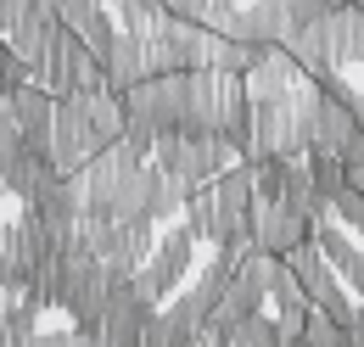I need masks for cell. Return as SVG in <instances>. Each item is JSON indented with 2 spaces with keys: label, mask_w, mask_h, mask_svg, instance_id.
<instances>
[{
  "label": "cell",
  "mask_w": 364,
  "mask_h": 347,
  "mask_svg": "<svg viewBox=\"0 0 364 347\" xmlns=\"http://www.w3.org/2000/svg\"><path fill=\"white\" fill-rule=\"evenodd\" d=\"M348 347H364V325H359V331H353V342H348Z\"/></svg>",
  "instance_id": "4dcf8cb0"
},
{
  "label": "cell",
  "mask_w": 364,
  "mask_h": 347,
  "mask_svg": "<svg viewBox=\"0 0 364 347\" xmlns=\"http://www.w3.org/2000/svg\"><path fill=\"white\" fill-rule=\"evenodd\" d=\"M151 163L168 174L174 185H185V196H191V191L213 185L225 169H235L241 157L230 151L219 134H196V140H185V134H163V140H157V151H151Z\"/></svg>",
  "instance_id": "6da1fadb"
},
{
  "label": "cell",
  "mask_w": 364,
  "mask_h": 347,
  "mask_svg": "<svg viewBox=\"0 0 364 347\" xmlns=\"http://www.w3.org/2000/svg\"><path fill=\"white\" fill-rule=\"evenodd\" d=\"M303 163H309V179H314L319 202H331V208H336V196H342V191L353 185V174H348V163H342V157H331V151H309Z\"/></svg>",
  "instance_id": "5bb4252c"
},
{
  "label": "cell",
  "mask_w": 364,
  "mask_h": 347,
  "mask_svg": "<svg viewBox=\"0 0 364 347\" xmlns=\"http://www.w3.org/2000/svg\"><path fill=\"white\" fill-rule=\"evenodd\" d=\"M17 151H23V134H17V118H11V107L0 101V169H6Z\"/></svg>",
  "instance_id": "cb8c5ba5"
},
{
  "label": "cell",
  "mask_w": 364,
  "mask_h": 347,
  "mask_svg": "<svg viewBox=\"0 0 364 347\" xmlns=\"http://www.w3.org/2000/svg\"><path fill=\"white\" fill-rule=\"evenodd\" d=\"M314 247L325 252V263H331V269H342V263L359 252V241H353V235H348V224H336V218L314 230Z\"/></svg>",
  "instance_id": "d6986e66"
},
{
  "label": "cell",
  "mask_w": 364,
  "mask_h": 347,
  "mask_svg": "<svg viewBox=\"0 0 364 347\" xmlns=\"http://www.w3.org/2000/svg\"><path fill=\"white\" fill-rule=\"evenodd\" d=\"M353 28H359V11H331L325 17V45H331V62L336 68L353 62Z\"/></svg>",
  "instance_id": "ac0fdd59"
},
{
  "label": "cell",
  "mask_w": 364,
  "mask_h": 347,
  "mask_svg": "<svg viewBox=\"0 0 364 347\" xmlns=\"http://www.w3.org/2000/svg\"><path fill=\"white\" fill-rule=\"evenodd\" d=\"M174 23H202L208 28V0H163Z\"/></svg>",
  "instance_id": "d4e9b609"
},
{
  "label": "cell",
  "mask_w": 364,
  "mask_h": 347,
  "mask_svg": "<svg viewBox=\"0 0 364 347\" xmlns=\"http://www.w3.org/2000/svg\"><path fill=\"white\" fill-rule=\"evenodd\" d=\"M353 62L364 68V11H359V28H353Z\"/></svg>",
  "instance_id": "f1b7e54d"
},
{
  "label": "cell",
  "mask_w": 364,
  "mask_h": 347,
  "mask_svg": "<svg viewBox=\"0 0 364 347\" xmlns=\"http://www.w3.org/2000/svg\"><path fill=\"white\" fill-rule=\"evenodd\" d=\"M230 347H286V331H280V319H269V314H252L230 336Z\"/></svg>",
  "instance_id": "ffe728a7"
},
{
  "label": "cell",
  "mask_w": 364,
  "mask_h": 347,
  "mask_svg": "<svg viewBox=\"0 0 364 347\" xmlns=\"http://www.w3.org/2000/svg\"><path fill=\"white\" fill-rule=\"evenodd\" d=\"M95 11H107V0H62V6H56V23L79 34V28H85V23L95 17Z\"/></svg>",
  "instance_id": "603a6c76"
},
{
  "label": "cell",
  "mask_w": 364,
  "mask_h": 347,
  "mask_svg": "<svg viewBox=\"0 0 364 347\" xmlns=\"http://www.w3.org/2000/svg\"><path fill=\"white\" fill-rule=\"evenodd\" d=\"M157 319V303L140 292L135 280H118L112 297H107V319H101V342L107 347H140L146 342V325Z\"/></svg>",
  "instance_id": "277c9868"
},
{
  "label": "cell",
  "mask_w": 364,
  "mask_h": 347,
  "mask_svg": "<svg viewBox=\"0 0 364 347\" xmlns=\"http://www.w3.org/2000/svg\"><path fill=\"white\" fill-rule=\"evenodd\" d=\"M359 129H364V107H359Z\"/></svg>",
  "instance_id": "d6a6232c"
},
{
  "label": "cell",
  "mask_w": 364,
  "mask_h": 347,
  "mask_svg": "<svg viewBox=\"0 0 364 347\" xmlns=\"http://www.w3.org/2000/svg\"><path fill=\"white\" fill-rule=\"evenodd\" d=\"M213 196H219V213L225 218H252L258 213V174L252 163H235L213 179Z\"/></svg>",
  "instance_id": "8fae6325"
},
{
  "label": "cell",
  "mask_w": 364,
  "mask_h": 347,
  "mask_svg": "<svg viewBox=\"0 0 364 347\" xmlns=\"http://www.w3.org/2000/svg\"><path fill=\"white\" fill-rule=\"evenodd\" d=\"M364 0H331V11H359Z\"/></svg>",
  "instance_id": "f546056e"
},
{
  "label": "cell",
  "mask_w": 364,
  "mask_h": 347,
  "mask_svg": "<svg viewBox=\"0 0 364 347\" xmlns=\"http://www.w3.org/2000/svg\"><path fill=\"white\" fill-rule=\"evenodd\" d=\"M6 40H11V50L40 73V68H46V56H50V40H56V17H50V11H34V17H23Z\"/></svg>",
  "instance_id": "4fadbf2b"
},
{
  "label": "cell",
  "mask_w": 364,
  "mask_h": 347,
  "mask_svg": "<svg viewBox=\"0 0 364 347\" xmlns=\"http://www.w3.org/2000/svg\"><path fill=\"white\" fill-rule=\"evenodd\" d=\"M219 224H225V213H219L213 185H202V191L185 196V230H191L196 241H219Z\"/></svg>",
  "instance_id": "9a60e30c"
},
{
  "label": "cell",
  "mask_w": 364,
  "mask_h": 347,
  "mask_svg": "<svg viewBox=\"0 0 364 347\" xmlns=\"http://www.w3.org/2000/svg\"><path fill=\"white\" fill-rule=\"evenodd\" d=\"M252 241H258V252H269V258H291L297 247L314 241V224L303 213H291V208H280V202H258V230H252Z\"/></svg>",
  "instance_id": "52a82bcc"
},
{
  "label": "cell",
  "mask_w": 364,
  "mask_h": 347,
  "mask_svg": "<svg viewBox=\"0 0 364 347\" xmlns=\"http://www.w3.org/2000/svg\"><path fill=\"white\" fill-rule=\"evenodd\" d=\"M101 157V140L90 129V101L85 95H68L56 101V129H50V163L62 174H85Z\"/></svg>",
  "instance_id": "7a4b0ae2"
},
{
  "label": "cell",
  "mask_w": 364,
  "mask_h": 347,
  "mask_svg": "<svg viewBox=\"0 0 364 347\" xmlns=\"http://www.w3.org/2000/svg\"><path fill=\"white\" fill-rule=\"evenodd\" d=\"M303 342L309 347H348L353 342V331H342V325H336V319H325V314H309V325H303Z\"/></svg>",
  "instance_id": "44dd1931"
},
{
  "label": "cell",
  "mask_w": 364,
  "mask_h": 347,
  "mask_svg": "<svg viewBox=\"0 0 364 347\" xmlns=\"http://www.w3.org/2000/svg\"><path fill=\"white\" fill-rule=\"evenodd\" d=\"M336 224H348L353 235H364V185H359V179L336 196Z\"/></svg>",
  "instance_id": "7402d4cb"
},
{
  "label": "cell",
  "mask_w": 364,
  "mask_h": 347,
  "mask_svg": "<svg viewBox=\"0 0 364 347\" xmlns=\"http://www.w3.org/2000/svg\"><path fill=\"white\" fill-rule=\"evenodd\" d=\"M359 11H364V6H359Z\"/></svg>",
  "instance_id": "836d02e7"
},
{
  "label": "cell",
  "mask_w": 364,
  "mask_h": 347,
  "mask_svg": "<svg viewBox=\"0 0 364 347\" xmlns=\"http://www.w3.org/2000/svg\"><path fill=\"white\" fill-rule=\"evenodd\" d=\"M342 163H348V174H353V179L364 185V129L353 134V140H348V151H342Z\"/></svg>",
  "instance_id": "4316f807"
},
{
  "label": "cell",
  "mask_w": 364,
  "mask_h": 347,
  "mask_svg": "<svg viewBox=\"0 0 364 347\" xmlns=\"http://www.w3.org/2000/svg\"><path fill=\"white\" fill-rule=\"evenodd\" d=\"M56 179H62V169H56L50 157L17 151V157H11L6 169H0V191H6V196H17V202L28 208V202H40V196H46V191L56 185Z\"/></svg>",
  "instance_id": "ba28073f"
},
{
  "label": "cell",
  "mask_w": 364,
  "mask_h": 347,
  "mask_svg": "<svg viewBox=\"0 0 364 347\" xmlns=\"http://www.w3.org/2000/svg\"><path fill=\"white\" fill-rule=\"evenodd\" d=\"M353 134H359V107H342V101H325V95H319V112H314V151L342 157Z\"/></svg>",
  "instance_id": "30bf717a"
},
{
  "label": "cell",
  "mask_w": 364,
  "mask_h": 347,
  "mask_svg": "<svg viewBox=\"0 0 364 347\" xmlns=\"http://www.w3.org/2000/svg\"><path fill=\"white\" fill-rule=\"evenodd\" d=\"M6 297H11V292H0V314H6Z\"/></svg>",
  "instance_id": "1f68e13d"
},
{
  "label": "cell",
  "mask_w": 364,
  "mask_h": 347,
  "mask_svg": "<svg viewBox=\"0 0 364 347\" xmlns=\"http://www.w3.org/2000/svg\"><path fill=\"white\" fill-rule=\"evenodd\" d=\"M151 73H146V34H135V28H124L118 34V45H112V56H107V95H129L135 85H146Z\"/></svg>",
  "instance_id": "9c48e42d"
},
{
  "label": "cell",
  "mask_w": 364,
  "mask_h": 347,
  "mask_svg": "<svg viewBox=\"0 0 364 347\" xmlns=\"http://www.w3.org/2000/svg\"><path fill=\"white\" fill-rule=\"evenodd\" d=\"M112 17H118V28L151 34V28L168 17V6H163V0H112Z\"/></svg>",
  "instance_id": "e0dca14e"
},
{
  "label": "cell",
  "mask_w": 364,
  "mask_h": 347,
  "mask_svg": "<svg viewBox=\"0 0 364 347\" xmlns=\"http://www.w3.org/2000/svg\"><path fill=\"white\" fill-rule=\"evenodd\" d=\"M34 11H40L34 0H0V34H11V28H17L23 17H34Z\"/></svg>",
  "instance_id": "484cf974"
},
{
  "label": "cell",
  "mask_w": 364,
  "mask_h": 347,
  "mask_svg": "<svg viewBox=\"0 0 364 347\" xmlns=\"http://www.w3.org/2000/svg\"><path fill=\"white\" fill-rule=\"evenodd\" d=\"M40 314H46V308L34 303L28 292H17V297H6L0 331H6V336H17V342H34V336H40Z\"/></svg>",
  "instance_id": "2e32d148"
},
{
  "label": "cell",
  "mask_w": 364,
  "mask_h": 347,
  "mask_svg": "<svg viewBox=\"0 0 364 347\" xmlns=\"http://www.w3.org/2000/svg\"><path fill=\"white\" fill-rule=\"evenodd\" d=\"M213 34L241 40V45H252V50H274V45H286V34H291V11L280 0H252V6H235Z\"/></svg>",
  "instance_id": "5b68a950"
},
{
  "label": "cell",
  "mask_w": 364,
  "mask_h": 347,
  "mask_svg": "<svg viewBox=\"0 0 364 347\" xmlns=\"http://www.w3.org/2000/svg\"><path fill=\"white\" fill-rule=\"evenodd\" d=\"M28 280H34V258H28V241L11 218V224H0V292L17 297V292H28Z\"/></svg>",
  "instance_id": "7c38bea8"
},
{
  "label": "cell",
  "mask_w": 364,
  "mask_h": 347,
  "mask_svg": "<svg viewBox=\"0 0 364 347\" xmlns=\"http://www.w3.org/2000/svg\"><path fill=\"white\" fill-rule=\"evenodd\" d=\"M28 347H73V331H40Z\"/></svg>",
  "instance_id": "83f0119b"
},
{
  "label": "cell",
  "mask_w": 364,
  "mask_h": 347,
  "mask_svg": "<svg viewBox=\"0 0 364 347\" xmlns=\"http://www.w3.org/2000/svg\"><path fill=\"white\" fill-rule=\"evenodd\" d=\"M11 118H17V134H23V151L34 157H50V129H56V95L46 85H23L17 95H6Z\"/></svg>",
  "instance_id": "8992f818"
},
{
  "label": "cell",
  "mask_w": 364,
  "mask_h": 347,
  "mask_svg": "<svg viewBox=\"0 0 364 347\" xmlns=\"http://www.w3.org/2000/svg\"><path fill=\"white\" fill-rule=\"evenodd\" d=\"M191 263H196V235L185 230V224H174L163 241H157V252H151V263L135 274V286L157 303V297H174L180 292V280L191 274Z\"/></svg>",
  "instance_id": "3957f363"
}]
</instances>
